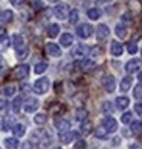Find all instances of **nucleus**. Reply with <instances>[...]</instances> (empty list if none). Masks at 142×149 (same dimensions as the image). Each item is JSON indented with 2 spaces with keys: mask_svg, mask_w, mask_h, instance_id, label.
Masks as SVG:
<instances>
[{
  "mask_svg": "<svg viewBox=\"0 0 142 149\" xmlns=\"http://www.w3.org/2000/svg\"><path fill=\"white\" fill-rule=\"evenodd\" d=\"M49 87H51L49 78H40V79H37L35 82H34V93H37V94H44V93H47Z\"/></svg>",
  "mask_w": 142,
  "mask_h": 149,
  "instance_id": "obj_1",
  "label": "nucleus"
},
{
  "mask_svg": "<svg viewBox=\"0 0 142 149\" xmlns=\"http://www.w3.org/2000/svg\"><path fill=\"white\" fill-rule=\"evenodd\" d=\"M92 32H93V28H92L89 23H81V24L77 26V29H75L77 37L81 38V40L90 38V37H92Z\"/></svg>",
  "mask_w": 142,
  "mask_h": 149,
  "instance_id": "obj_2",
  "label": "nucleus"
},
{
  "mask_svg": "<svg viewBox=\"0 0 142 149\" xmlns=\"http://www.w3.org/2000/svg\"><path fill=\"white\" fill-rule=\"evenodd\" d=\"M89 49L90 47H87L84 44H79L77 47H73V50H72V59H77V61H83L86 59V56L89 55Z\"/></svg>",
  "mask_w": 142,
  "mask_h": 149,
  "instance_id": "obj_3",
  "label": "nucleus"
},
{
  "mask_svg": "<svg viewBox=\"0 0 142 149\" xmlns=\"http://www.w3.org/2000/svg\"><path fill=\"white\" fill-rule=\"evenodd\" d=\"M101 126L107 131V134H110V132H115L118 130V122L112 116H105V117H103V120H101Z\"/></svg>",
  "mask_w": 142,
  "mask_h": 149,
  "instance_id": "obj_4",
  "label": "nucleus"
},
{
  "mask_svg": "<svg viewBox=\"0 0 142 149\" xmlns=\"http://www.w3.org/2000/svg\"><path fill=\"white\" fill-rule=\"evenodd\" d=\"M29 76V65L28 64H20L12 70V78L14 79H25Z\"/></svg>",
  "mask_w": 142,
  "mask_h": 149,
  "instance_id": "obj_5",
  "label": "nucleus"
},
{
  "mask_svg": "<svg viewBox=\"0 0 142 149\" xmlns=\"http://www.w3.org/2000/svg\"><path fill=\"white\" fill-rule=\"evenodd\" d=\"M53 12H55L57 18L64 20V18H67V15H69V12H70L69 5L67 3H57L55 6H53Z\"/></svg>",
  "mask_w": 142,
  "mask_h": 149,
  "instance_id": "obj_6",
  "label": "nucleus"
},
{
  "mask_svg": "<svg viewBox=\"0 0 142 149\" xmlns=\"http://www.w3.org/2000/svg\"><path fill=\"white\" fill-rule=\"evenodd\" d=\"M125 72L128 73V76L130 74H133V73H136V72H139L141 70V59L139 58H136V59H130V61H127L125 63Z\"/></svg>",
  "mask_w": 142,
  "mask_h": 149,
  "instance_id": "obj_7",
  "label": "nucleus"
},
{
  "mask_svg": "<svg viewBox=\"0 0 142 149\" xmlns=\"http://www.w3.org/2000/svg\"><path fill=\"white\" fill-rule=\"evenodd\" d=\"M38 107H40V100L37 97H29L28 100H25V104H23L22 108L26 113H34V111L38 110Z\"/></svg>",
  "mask_w": 142,
  "mask_h": 149,
  "instance_id": "obj_8",
  "label": "nucleus"
},
{
  "mask_svg": "<svg viewBox=\"0 0 142 149\" xmlns=\"http://www.w3.org/2000/svg\"><path fill=\"white\" fill-rule=\"evenodd\" d=\"M103 87L105 88L107 93L115 91V88H116V81H115V78L112 76V74H105V76L103 78Z\"/></svg>",
  "mask_w": 142,
  "mask_h": 149,
  "instance_id": "obj_9",
  "label": "nucleus"
},
{
  "mask_svg": "<svg viewBox=\"0 0 142 149\" xmlns=\"http://www.w3.org/2000/svg\"><path fill=\"white\" fill-rule=\"evenodd\" d=\"M46 53L52 58H58V56H61V47L55 43H47L46 44Z\"/></svg>",
  "mask_w": 142,
  "mask_h": 149,
  "instance_id": "obj_10",
  "label": "nucleus"
},
{
  "mask_svg": "<svg viewBox=\"0 0 142 149\" xmlns=\"http://www.w3.org/2000/svg\"><path fill=\"white\" fill-rule=\"evenodd\" d=\"M110 35V29L107 24H98L96 28V40L98 41H104V40H107V37Z\"/></svg>",
  "mask_w": 142,
  "mask_h": 149,
  "instance_id": "obj_11",
  "label": "nucleus"
},
{
  "mask_svg": "<svg viewBox=\"0 0 142 149\" xmlns=\"http://www.w3.org/2000/svg\"><path fill=\"white\" fill-rule=\"evenodd\" d=\"M122 52H124V46L121 44L119 41H116V40L110 41V55H112V56L118 58V56L122 55Z\"/></svg>",
  "mask_w": 142,
  "mask_h": 149,
  "instance_id": "obj_12",
  "label": "nucleus"
},
{
  "mask_svg": "<svg viewBox=\"0 0 142 149\" xmlns=\"http://www.w3.org/2000/svg\"><path fill=\"white\" fill-rule=\"evenodd\" d=\"M9 43L12 44V47H14L15 50L22 49V47H25V38L20 35V33H14L11 38H9Z\"/></svg>",
  "mask_w": 142,
  "mask_h": 149,
  "instance_id": "obj_13",
  "label": "nucleus"
},
{
  "mask_svg": "<svg viewBox=\"0 0 142 149\" xmlns=\"http://www.w3.org/2000/svg\"><path fill=\"white\" fill-rule=\"evenodd\" d=\"M55 128L58 130L60 134L67 132V131H70L69 130V128H70V122L66 120V119H55Z\"/></svg>",
  "mask_w": 142,
  "mask_h": 149,
  "instance_id": "obj_14",
  "label": "nucleus"
},
{
  "mask_svg": "<svg viewBox=\"0 0 142 149\" xmlns=\"http://www.w3.org/2000/svg\"><path fill=\"white\" fill-rule=\"evenodd\" d=\"M78 132H73V131H67V132H63V134H60V141L64 145L67 143H70L72 140H78Z\"/></svg>",
  "mask_w": 142,
  "mask_h": 149,
  "instance_id": "obj_15",
  "label": "nucleus"
},
{
  "mask_svg": "<svg viewBox=\"0 0 142 149\" xmlns=\"http://www.w3.org/2000/svg\"><path fill=\"white\" fill-rule=\"evenodd\" d=\"M131 85H133V78L131 76H124L122 79H121V82H119V90L124 93H127L128 90L131 88Z\"/></svg>",
  "mask_w": 142,
  "mask_h": 149,
  "instance_id": "obj_16",
  "label": "nucleus"
},
{
  "mask_svg": "<svg viewBox=\"0 0 142 149\" xmlns=\"http://www.w3.org/2000/svg\"><path fill=\"white\" fill-rule=\"evenodd\" d=\"M14 20V12L6 9V11H2L0 12V24H8Z\"/></svg>",
  "mask_w": 142,
  "mask_h": 149,
  "instance_id": "obj_17",
  "label": "nucleus"
},
{
  "mask_svg": "<svg viewBox=\"0 0 142 149\" xmlns=\"http://www.w3.org/2000/svg\"><path fill=\"white\" fill-rule=\"evenodd\" d=\"M12 134H14V137H23V135L26 134V125L23 123H15V125H12Z\"/></svg>",
  "mask_w": 142,
  "mask_h": 149,
  "instance_id": "obj_18",
  "label": "nucleus"
},
{
  "mask_svg": "<svg viewBox=\"0 0 142 149\" xmlns=\"http://www.w3.org/2000/svg\"><path fill=\"white\" fill-rule=\"evenodd\" d=\"M115 104H116V108H118V110H125V108L130 105V99L122 94V96H118V97H116Z\"/></svg>",
  "mask_w": 142,
  "mask_h": 149,
  "instance_id": "obj_19",
  "label": "nucleus"
},
{
  "mask_svg": "<svg viewBox=\"0 0 142 149\" xmlns=\"http://www.w3.org/2000/svg\"><path fill=\"white\" fill-rule=\"evenodd\" d=\"M15 93H17V87L12 85V84H8V85L2 87V94L5 97H12Z\"/></svg>",
  "mask_w": 142,
  "mask_h": 149,
  "instance_id": "obj_20",
  "label": "nucleus"
},
{
  "mask_svg": "<svg viewBox=\"0 0 142 149\" xmlns=\"http://www.w3.org/2000/svg\"><path fill=\"white\" fill-rule=\"evenodd\" d=\"M79 67H81V70L83 72H90V70H93L95 67V61H92V59H83V61H79Z\"/></svg>",
  "mask_w": 142,
  "mask_h": 149,
  "instance_id": "obj_21",
  "label": "nucleus"
},
{
  "mask_svg": "<svg viewBox=\"0 0 142 149\" xmlns=\"http://www.w3.org/2000/svg\"><path fill=\"white\" fill-rule=\"evenodd\" d=\"M60 43H61L63 47H70L73 44V35H72V33H61V37H60Z\"/></svg>",
  "mask_w": 142,
  "mask_h": 149,
  "instance_id": "obj_22",
  "label": "nucleus"
},
{
  "mask_svg": "<svg viewBox=\"0 0 142 149\" xmlns=\"http://www.w3.org/2000/svg\"><path fill=\"white\" fill-rule=\"evenodd\" d=\"M115 33H116L118 38H125L127 37V26L122 24V23H118L116 26H115Z\"/></svg>",
  "mask_w": 142,
  "mask_h": 149,
  "instance_id": "obj_23",
  "label": "nucleus"
},
{
  "mask_svg": "<svg viewBox=\"0 0 142 149\" xmlns=\"http://www.w3.org/2000/svg\"><path fill=\"white\" fill-rule=\"evenodd\" d=\"M9 46V38L5 31H0V50H5Z\"/></svg>",
  "mask_w": 142,
  "mask_h": 149,
  "instance_id": "obj_24",
  "label": "nucleus"
},
{
  "mask_svg": "<svg viewBox=\"0 0 142 149\" xmlns=\"http://www.w3.org/2000/svg\"><path fill=\"white\" fill-rule=\"evenodd\" d=\"M101 15H103V12H101V9H98V8L87 9V17H89L90 20H98V18H101Z\"/></svg>",
  "mask_w": 142,
  "mask_h": 149,
  "instance_id": "obj_25",
  "label": "nucleus"
},
{
  "mask_svg": "<svg viewBox=\"0 0 142 149\" xmlns=\"http://www.w3.org/2000/svg\"><path fill=\"white\" fill-rule=\"evenodd\" d=\"M47 63H44V61H40V63H37L35 64V67H34V73L35 74H41V73H44L46 70H47Z\"/></svg>",
  "mask_w": 142,
  "mask_h": 149,
  "instance_id": "obj_26",
  "label": "nucleus"
},
{
  "mask_svg": "<svg viewBox=\"0 0 142 149\" xmlns=\"http://www.w3.org/2000/svg\"><path fill=\"white\" fill-rule=\"evenodd\" d=\"M58 33H60V24H57V23L49 24V28H47V35L51 38H55Z\"/></svg>",
  "mask_w": 142,
  "mask_h": 149,
  "instance_id": "obj_27",
  "label": "nucleus"
},
{
  "mask_svg": "<svg viewBox=\"0 0 142 149\" xmlns=\"http://www.w3.org/2000/svg\"><path fill=\"white\" fill-rule=\"evenodd\" d=\"M87 114H89V113H87L86 108H79V110L75 111V119H77L78 122H81V123H83V122L87 119Z\"/></svg>",
  "mask_w": 142,
  "mask_h": 149,
  "instance_id": "obj_28",
  "label": "nucleus"
},
{
  "mask_svg": "<svg viewBox=\"0 0 142 149\" xmlns=\"http://www.w3.org/2000/svg\"><path fill=\"white\" fill-rule=\"evenodd\" d=\"M15 55H17V59H25V58H28V56H29V47L25 46V47H22V49L15 50Z\"/></svg>",
  "mask_w": 142,
  "mask_h": 149,
  "instance_id": "obj_29",
  "label": "nucleus"
},
{
  "mask_svg": "<svg viewBox=\"0 0 142 149\" xmlns=\"http://www.w3.org/2000/svg\"><path fill=\"white\" fill-rule=\"evenodd\" d=\"M22 107H23V99L22 97H15L14 100H12V104H11V108H12L14 113H18L20 110H22Z\"/></svg>",
  "mask_w": 142,
  "mask_h": 149,
  "instance_id": "obj_30",
  "label": "nucleus"
},
{
  "mask_svg": "<svg viewBox=\"0 0 142 149\" xmlns=\"http://www.w3.org/2000/svg\"><path fill=\"white\" fill-rule=\"evenodd\" d=\"M95 137H96L98 140H105L107 137H109V134H107V131L104 130L103 126H99L95 130Z\"/></svg>",
  "mask_w": 142,
  "mask_h": 149,
  "instance_id": "obj_31",
  "label": "nucleus"
},
{
  "mask_svg": "<svg viewBox=\"0 0 142 149\" xmlns=\"http://www.w3.org/2000/svg\"><path fill=\"white\" fill-rule=\"evenodd\" d=\"M5 146L8 149H15L18 146V140L15 137H8V139H5Z\"/></svg>",
  "mask_w": 142,
  "mask_h": 149,
  "instance_id": "obj_32",
  "label": "nucleus"
},
{
  "mask_svg": "<svg viewBox=\"0 0 142 149\" xmlns=\"http://www.w3.org/2000/svg\"><path fill=\"white\" fill-rule=\"evenodd\" d=\"M67 18H69V23H70V24H77V23H78V18H79V12H78L77 9H73V11L69 12Z\"/></svg>",
  "mask_w": 142,
  "mask_h": 149,
  "instance_id": "obj_33",
  "label": "nucleus"
},
{
  "mask_svg": "<svg viewBox=\"0 0 142 149\" xmlns=\"http://www.w3.org/2000/svg\"><path fill=\"white\" fill-rule=\"evenodd\" d=\"M121 122H122L124 125H128L133 122V113L131 111H125L122 116H121Z\"/></svg>",
  "mask_w": 142,
  "mask_h": 149,
  "instance_id": "obj_34",
  "label": "nucleus"
},
{
  "mask_svg": "<svg viewBox=\"0 0 142 149\" xmlns=\"http://www.w3.org/2000/svg\"><path fill=\"white\" fill-rule=\"evenodd\" d=\"M81 134H84V135H89L92 132V123L90 122H83L81 123Z\"/></svg>",
  "mask_w": 142,
  "mask_h": 149,
  "instance_id": "obj_35",
  "label": "nucleus"
},
{
  "mask_svg": "<svg viewBox=\"0 0 142 149\" xmlns=\"http://www.w3.org/2000/svg\"><path fill=\"white\" fill-rule=\"evenodd\" d=\"M46 119L47 117H46L44 113H38L37 116H34V123H35V125H43L46 122Z\"/></svg>",
  "mask_w": 142,
  "mask_h": 149,
  "instance_id": "obj_36",
  "label": "nucleus"
},
{
  "mask_svg": "<svg viewBox=\"0 0 142 149\" xmlns=\"http://www.w3.org/2000/svg\"><path fill=\"white\" fill-rule=\"evenodd\" d=\"M12 123H14V120H12V117H11V116H8V117H5V120H3V123H2V130H5V131H8V130H11V128H12Z\"/></svg>",
  "mask_w": 142,
  "mask_h": 149,
  "instance_id": "obj_37",
  "label": "nucleus"
},
{
  "mask_svg": "<svg viewBox=\"0 0 142 149\" xmlns=\"http://www.w3.org/2000/svg\"><path fill=\"white\" fill-rule=\"evenodd\" d=\"M141 126H142V123H141V120H136V122H131V134L134 135V134H141Z\"/></svg>",
  "mask_w": 142,
  "mask_h": 149,
  "instance_id": "obj_38",
  "label": "nucleus"
},
{
  "mask_svg": "<svg viewBox=\"0 0 142 149\" xmlns=\"http://www.w3.org/2000/svg\"><path fill=\"white\" fill-rule=\"evenodd\" d=\"M133 97L136 99L138 102L141 100V97H142V85H141V82H139V84H138L136 87H134V91H133Z\"/></svg>",
  "mask_w": 142,
  "mask_h": 149,
  "instance_id": "obj_39",
  "label": "nucleus"
},
{
  "mask_svg": "<svg viewBox=\"0 0 142 149\" xmlns=\"http://www.w3.org/2000/svg\"><path fill=\"white\" fill-rule=\"evenodd\" d=\"M127 50H128V53H131V55H134V53L138 52V44L134 43V41H130L127 44Z\"/></svg>",
  "mask_w": 142,
  "mask_h": 149,
  "instance_id": "obj_40",
  "label": "nucleus"
},
{
  "mask_svg": "<svg viewBox=\"0 0 142 149\" xmlns=\"http://www.w3.org/2000/svg\"><path fill=\"white\" fill-rule=\"evenodd\" d=\"M103 110H104L107 114H112V113H113V105H112L110 102H104V104H103Z\"/></svg>",
  "mask_w": 142,
  "mask_h": 149,
  "instance_id": "obj_41",
  "label": "nucleus"
},
{
  "mask_svg": "<svg viewBox=\"0 0 142 149\" xmlns=\"http://www.w3.org/2000/svg\"><path fill=\"white\" fill-rule=\"evenodd\" d=\"M73 149H86V141L84 140H77L75 145H73Z\"/></svg>",
  "mask_w": 142,
  "mask_h": 149,
  "instance_id": "obj_42",
  "label": "nucleus"
},
{
  "mask_svg": "<svg viewBox=\"0 0 142 149\" xmlns=\"http://www.w3.org/2000/svg\"><path fill=\"white\" fill-rule=\"evenodd\" d=\"M89 53H90L93 58H96V56H99L101 49H98V47H90V49H89Z\"/></svg>",
  "mask_w": 142,
  "mask_h": 149,
  "instance_id": "obj_43",
  "label": "nucleus"
},
{
  "mask_svg": "<svg viewBox=\"0 0 142 149\" xmlns=\"http://www.w3.org/2000/svg\"><path fill=\"white\" fill-rule=\"evenodd\" d=\"M31 5H32V8L35 9V11H40V9H43V5L44 3L43 2H32Z\"/></svg>",
  "mask_w": 142,
  "mask_h": 149,
  "instance_id": "obj_44",
  "label": "nucleus"
},
{
  "mask_svg": "<svg viewBox=\"0 0 142 149\" xmlns=\"http://www.w3.org/2000/svg\"><path fill=\"white\" fill-rule=\"evenodd\" d=\"M122 22L124 23H131V14L130 12H127V14L122 15Z\"/></svg>",
  "mask_w": 142,
  "mask_h": 149,
  "instance_id": "obj_45",
  "label": "nucleus"
},
{
  "mask_svg": "<svg viewBox=\"0 0 142 149\" xmlns=\"http://www.w3.org/2000/svg\"><path fill=\"white\" fill-rule=\"evenodd\" d=\"M134 111H136L138 116H141V114H142V104L141 102H138L136 105H134Z\"/></svg>",
  "mask_w": 142,
  "mask_h": 149,
  "instance_id": "obj_46",
  "label": "nucleus"
},
{
  "mask_svg": "<svg viewBox=\"0 0 142 149\" xmlns=\"http://www.w3.org/2000/svg\"><path fill=\"white\" fill-rule=\"evenodd\" d=\"M22 149H34V146H32L31 141H23V143H22Z\"/></svg>",
  "mask_w": 142,
  "mask_h": 149,
  "instance_id": "obj_47",
  "label": "nucleus"
},
{
  "mask_svg": "<svg viewBox=\"0 0 142 149\" xmlns=\"http://www.w3.org/2000/svg\"><path fill=\"white\" fill-rule=\"evenodd\" d=\"M5 69H6L5 61H3V58H2V56H0V73H3V72H5Z\"/></svg>",
  "mask_w": 142,
  "mask_h": 149,
  "instance_id": "obj_48",
  "label": "nucleus"
},
{
  "mask_svg": "<svg viewBox=\"0 0 142 149\" xmlns=\"http://www.w3.org/2000/svg\"><path fill=\"white\" fill-rule=\"evenodd\" d=\"M6 107H8V104H6L5 100H0V111H3Z\"/></svg>",
  "mask_w": 142,
  "mask_h": 149,
  "instance_id": "obj_49",
  "label": "nucleus"
},
{
  "mask_svg": "<svg viewBox=\"0 0 142 149\" xmlns=\"http://www.w3.org/2000/svg\"><path fill=\"white\" fill-rule=\"evenodd\" d=\"M122 134H124V135H125V137H130V135H133V134H131V131H130V130H124V131H122Z\"/></svg>",
  "mask_w": 142,
  "mask_h": 149,
  "instance_id": "obj_50",
  "label": "nucleus"
},
{
  "mask_svg": "<svg viewBox=\"0 0 142 149\" xmlns=\"http://www.w3.org/2000/svg\"><path fill=\"white\" fill-rule=\"evenodd\" d=\"M22 90H23V93H29V85H23Z\"/></svg>",
  "mask_w": 142,
  "mask_h": 149,
  "instance_id": "obj_51",
  "label": "nucleus"
},
{
  "mask_svg": "<svg viewBox=\"0 0 142 149\" xmlns=\"http://www.w3.org/2000/svg\"><path fill=\"white\" fill-rule=\"evenodd\" d=\"M119 140H121L119 137H115V139H113V145H118V143H119Z\"/></svg>",
  "mask_w": 142,
  "mask_h": 149,
  "instance_id": "obj_52",
  "label": "nucleus"
},
{
  "mask_svg": "<svg viewBox=\"0 0 142 149\" xmlns=\"http://www.w3.org/2000/svg\"><path fill=\"white\" fill-rule=\"evenodd\" d=\"M52 149H63V148H61V146H53Z\"/></svg>",
  "mask_w": 142,
  "mask_h": 149,
  "instance_id": "obj_53",
  "label": "nucleus"
}]
</instances>
